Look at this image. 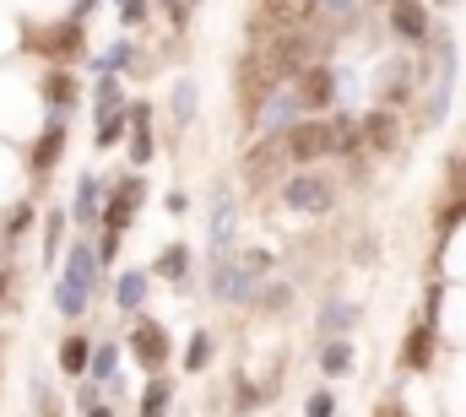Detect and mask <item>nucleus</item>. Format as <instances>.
<instances>
[{
    "label": "nucleus",
    "mask_w": 466,
    "mask_h": 417,
    "mask_svg": "<svg viewBox=\"0 0 466 417\" xmlns=\"http://www.w3.org/2000/svg\"><path fill=\"white\" fill-rule=\"evenodd\" d=\"M282 206L288 212H304V217H325L337 206V179L320 174V168H298L282 179Z\"/></svg>",
    "instance_id": "obj_5"
},
{
    "label": "nucleus",
    "mask_w": 466,
    "mask_h": 417,
    "mask_svg": "<svg viewBox=\"0 0 466 417\" xmlns=\"http://www.w3.org/2000/svg\"><path fill=\"white\" fill-rule=\"evenodd\" d=\"M455 179H466V147H461V158H455V168H450Z\"/></svg>",
    "instance_id": "obj_42"
},
{
    "label": "nucleus",
    "mask_w": 466,
    "mask_h": 417,
    "mask_svg": "<svg viewBox=\"0 0 466 417\" xmlns=\"http://www.w3.org/2000/svg\"><path fill=\"white\" fill-rule=\"evenodd\" d=\"M298 119H304V103H298V93H293V87H277L272 98H266V103L249 114L255 135H288Z\"/></svg>",
    "instance_id": "obj_6"
},
{
    "label": "nucleus",
    "mask_w": 466,
    "mask_h": 417,
    "mask_svg": "<svg viewBox=\"0 0 466 417\" xmlns=\"http://www.w3.org/2000/svg\"><path fill=\"white\" fill-rule=\"evenodd\" d=\"M353 364H358V353H353V341H347V336H337V341H325V347H320V374H325V380H347Z\"/></svg>",
    "instance_id": "obj_20"
},
{
    "label": "nucleus",
    "mask_w": 466,
    "mask_h": 417,
    "mask_svg": "<svg viewBox=\"0 0 466 417\" xmlns=\"http://www.w3.org/2000/svg\"><path fill=\"white\" fill-rule=\"evenodd\" d=\"M130 65H136V49H130V44L119 38V44L98 60V77H119V71H130Z\"/></svg>",
    "instance_id": "obj_30"
},
{
    "label": "nucleus",
    "mask_w": 466,
    "mask_h": 417,
    "mask_svg": "<svg viewBox=\"0 0 466 417\" xmlns=\"http://www.w3.org/2000/svg\"><path fill=\"white\" fill-rule=\"evenodd\" d=\"M87 380H98V385L119 380V347H114V341H103L98 353H93V369H87Z\"/></svg>",
    "instance_id": "obj_29"
},
{
    "label": "nucleus",
    "mask_w": 466,
    "mask_h": 417,
    "mask_svg": "<svg viewBox=\"0 0 466 417\" xmlns=\"http://www.w3.org/2000/svg\"><path fill=\"white\" fill-rule=\"evenodd\" d=\"M22 44H28V49H44V54H71V49L82 44V22L71 17L60 33H33V28H28V33H22Z\"/></svg>",
    "instance_id": "obj_19"
},
{
    "label": "nucleus",
    "mask_w": 466,
    "mask_h": 417,
    "mask_svg": "<svg viewBox=\"0 0 466 417\" xmlns=\"http://www.w3.org/2000/svg\"><path fill=\"white\" fill-rule=\"evenodd\" d=\"M93 288H98V249L82 239V244L65 249V271H60V288H54V309H60L65 320H82Z\"/></svg>",
    "instance_id": "obj_1"
},
{
    "label": "nucleus",
    "mask_w": 466,
    "mask_h": 417,
    "mask_svg": "<svg viewBox=\"0 0 466 417\" xmlns=\"http://www.w3.org/2000/svg\"><path fill=\"white\" fill-rule=\"evenodd\" d=\"M77 406H82V412H93V406H98V380H87V385L77 390Z\"/></svg>",
    "instance_id": "obj_40"
},
{
    "label": "nucleus",
    "mask_w": 466,
    "mask_h": 417,
    "mask_svg": "<svg viewBox=\"0 0 466 417\" xmlns=\"http://www.w3.org/2000/svg\"><path fill=\"white\" fill-rule=\"evenodd\" d=\"M93 353H98V347H93L82 331H71V336L60 341V374H65V380H87V369H93Z\"/></svg>",
    "instance_id": "obj_17"
},
{
    "label": "nucleus",
    "mask_w": 466,
    "mask_h": 417,
    "mask_svg": "<svg viewBox=\"0 0 466 417\" xmlns=\"http://www.w3.org/2000/svg\"><path fill=\"white\" fill-rule=\"evenodd\" d=\"M195 119V82H174V125Z\"/></svg>",
    "instance_id": "obj_33"
},
{
    "label": "nucleus",
    "mask_w": 466,
    "mask_h": 417,
    "mask_svg": "<svg viewBox=\"0 0 466 417\" xmlns=\"http://www.w3.org/2000/svg\"><path fill=\"white\" fill-rule=\"evenodd\" d=\"M142 195H147L142 174L119 179V184H114V195L103 200V228H109V233H125V228H130V217H136V206H142Z\"/></svg>",
    "instance_id": "obj_10"
},
{
    "label": "nucleus",
    "mask_w": 466,
    "mask_h": 417,
    "mask_svg": "<svg viewBox=\"0 0 466 417\" xmlns=\"http://www.w3.org/2000/svg\"><path fill=\"white\" fill-rule=\"evenodd\" d=\"M304 417H337V396H331V390H315V396L304 401Z\"/></svg>",
    "instance_id": "obj_35"
},
{
    "label": "nucleus",
    "mask_w": 466,
    "mask_h": 417,
    "mask_svg": "<svg viewBox=\"0 0 466 417\" xmlns=\"http://www.w3.org/2000/svg\"><path fill=\"white\" fill-rule=\"evenodd\" d=\"M293 93H298V103H304V114H320V109H337V71H331L325 60H315L309 71L293 82Z\"/></svg>",
    "instance_id": "obj_9"
},
{
    "label": "nucleus",
    "mask_w": 466,
    "mask_h": 417,
    "mask_svg": "<svg viewBox=\"0 0 466 417\" xmlns=\"http://www.w3.org/2000/svg\"><path fill=\"white\" fill-rule=\"evenodd\" d=\"M277 82H282V77L272 71V60H266V54H244V60H239V98H244L249 114L277 93Z\"/></svg>",
    "instance_id": "obj_8"
},
{
    "label": "nucleus",
    "mask_w": 466,
    "mask_h": 417,
    "mask_svg": "<svg viewBox=\"0 0 466 417\" xmlns=\"http://www.w3.org/2000/svg\"><path fill=\"white\" fill-rule=\"evenodd\" d=\"M413 93H418L413 60H385V71H380V109H402Z\"/></svg>",
    "instance_id": "obj_13"
},
{
    "label": "nucleus",
    "mask_w": 466,
    "mask_h": 417,
    "mask_svg": "<svg viewBox=\"0 0 466 417\" xmlns=\"http://www.w3.org/2000/svg\"><path fill=\"white\" fill-rule=\"evenodd\" d=\"M130 358H136L147 374H163L168 369V325H158V320H136L130 325Z\"/></svg>",
    "instance_id": "obj_7"
},
{
    "label": "nucleus",
    "mask_w": 466,
    "mask_h": 417,
    "mask_svg": "<svg viewBox=\"0 0 466 417\" xmlns=\"http://www.w3.org/2000/svg\"><path fill=\"white\" fill-rule=\"evenodd\" d=\"M168 406H174V385L163 374H152L142 390V417H168Z\"/></svg>",
    "instance_id": "obj_25"
},
{
    "label": "nucleus",
    "mask_w": 466,
    "mask_h": 417,
    "mask_svg": "<svg viewBox=\"0 0 466 417\" xmlns=\"http://www.w3.org/2000/svg\"><path fill=\"white\" fill-rule=\"evenodd\" d=\"M288 168H293V158H288L282 135H255V147H249L244 163H239V179H244L249 190H272V184L288 179Z\"/></svg>",
    "instance_id": "obj_4"
},
{
    "label": "nucleus",
    "mask_w": 466,
    "mask_h": 417,
    "mask_svg": "<svg viewBox=\"0 0 466 417\" xmlns=\"http://www.w3.org/2000/svg\"><path fill=\"white\" fill-rule=\"evenodd\" d=\"M152 103H130V163H152Z\"/></svg>",
    "instance_id": "obj_16"
},
{
    "label": "nucleus",
    "mask_w": 466,
    "mask_h": 417,
    "mask_svg": "<svg viewBox=\"0 0 466 417\" xmlns=\"http://www.w3.org/2000/svg\"><path fill=\"white\" fill-rule=\"evenodd\" d=\"M28 228H33V200H17L12 212H6V244H17Z\"/></svg>",
    "instance_id": "obj_32"
},
{
    "label": "nucleus",
    "mask_w": 466,
    "mask_h": 417,
    "mask_svg": "<svg viewBox=\"0 0 466 417\" xmlns=\"http://www.w3.org/2000/svg\"><path fill=\"white\" fill-rule=\"evenodd\" d=\"M60 152H65V125H60V114H49V125L38 130V142H33V152H28V168H33V174H49V168L60 163Z\"/></svg>",
    "instance_id": "obj_15"
},
{
    "label": "nucleus",
    "mask_w": 466,
    "mask_h": 417,
    "mask_svg": "<svg viewBox=\"0 0 466 417\" xmlns=\"http://www.w3.org/2000/svg\"><path fill=\"white\" fill-rule=\"evenodd\" d=\"M60 239H65V212H49V223H44V255L49 260L60 255Z\"/></svg>",
    "instance_id": "obj_34"
},
{
    "label": "nucleus",
    "mask_w": 466,
    "mask_h": 417,
    "mask_svg": "<svg viewBox=\"0 0 466 417\" xmlns=\"http://www.w3.org/2000/svg\"><path fill=\"white\" fill-rule=\"evenodd\" d=\"M233 217H239L233 195H217V200H212V244H217V249H233Z\"/></svg>",
    "instance_id": "obj_23"
},
{
    "label": "nucleus",
    "mask_w": 466,
    "mask_h": 417,
    "mask_svg": "<svg viewBox=\"0 0 466 417\" xmlns=\"http://www.w3.org/2000/svg\"><path fill=\"white\" fill-rule=\"evenodd\" d=\"M152 271L163 276V282H184V276H190V249H184V244H168V249L152 260Z\"/></svg>",
    "instance_id": "obj_28"
},
{
    "label": "nucleus",
    "mask_w": 466,
    "mask_h": 417,
    "mask_svg": "<svg viewBox=\"0 0 466 417\" xmlns=\"http://www.w3.org/2000/svg\"><path fill=\"white\" fill-rule=\"evenodd\" d=\"M38 87H44V98H49V109H54V114H65V109H71V103L82 98L77 77L65 71V65H54V71H44V82H38Z\"/></svg>",
    "instance_id": "obj_18"
},
{
    "label": "nucleus",
    "mask_w": 466,
    "mask_h": 417,
    "mask_svg": "<svg viewBox=\"0 0 466 417\" xmlns=\"http://www.w3.org/2000/svg\"><path fill=\"white\" fill-rule=\"evenodd\" d=\"M288 158H293V168H315V163H325V158H337V119H325V114H304L288 135Z\"/></svg>",
    "instance_id": "obj_3"
},
{
    "label": "nucleus",
    "mask_w": 466,
    "mask_h": 417,
    "mask_svg": "<svg viewBox=\"0 0 466 417\" xmlns=\"http://www.w3.org/2000/svg\"><path fill=\"white\" fill-rule=\"evenodd\" d=\"M320 12V0H260V22H266V38L282 33V28H309Z\"/></svg>",
    "instance_id": "obj_11"
},
{
    "label": "nucleus",
    "mask_w": 466,
    "mask_h": 417,
    "mask_svg": "<svg viewBox=\"0 0 466 417\" xmlns=\"http://www.w3.org/2000/svg\"><path fill=\"white\" fill-rule=\"evenodd\" d=\"M439 298H445V288L434 282V288L423 293L418 325H413L407 341H402V369H407V374H429V369H434V347H439Z\"/></svg>",
    "instance_id": "obj_2"
},
{
    "label": "nucleus",
    "mask_w": 466,
    "mask_h": 417,
    "mask_svg": "<svg viewBox=\"0 0 466 417\" xmlns=\"http://www.w3.org/2000/svg\"><path fill=\"white\" fill-rule=\"evenodd\" d=\"M439 6H455V0H439Z\"/></svg>",
    "instance_id": "obj_47"
},
{
    "label": "nucleus",
    "mask_w": 466,
    "mask_h": 417,
    "mask_svg": "<svg viewBox=\"0 0 466 417\" xmlns=\"http://www.w3.org/2000/svg\"><path fill=\"white\" fill-rule=\"evenodd\" d=\"M119 17H125V28H136L147 17V0H119Z\"/></svg>",
    "instance_id": "obj_37"
},
{
    "label": "nucleus",
    "mask_w": 466,
    "mask_h": 417,
    "mask_svg": "<svg viewBox=\"0 0 466 417\" xmlns=\"http://www.w3.org/2000/svg\"><path fill=\"white\" fill-rule=\"evenodd\" d=\"M380 417H407V412L402 406H380Z\"/></svg>",
    "instance_id": "obj_44"
},
{
    "label": "nucleus",
    "mask_w": 466,
    "mask_h": 417,
    "mask_svg": "<svg viewBox=\"0 0 466 417\" xmlns=\"http://www.w3.org/2000/svg\"><path fill=\"white\" fill-rule=\"evenodd\" d=\"M207 358H212V331H195L190 347H184V369H190V374H201Z\"/></svg>",
    "instance_id": "obj_31"
},
{
    "label": "nucleus",
    "mask_w": 466,
    "mask_h": 417,
    "mask_svg": "<svg viewBox=\"0 0 466 417\" xmlns=\"http://www.w3.org/2000/svg\"><path fill=\"white\" fill-rule=\"evenodd\" d=\"M461 217H466V195H461L455 206H445V212H439V233H450V228H455Z\"/></svg>",
    "instance_id": "obj_38"
},
{
    "label": "nucleus",
    "mask_w": 466,
    "mask_h": 417,
    "mask_svg": "<svg viewBox=\"0 0 466 417\" xmlns=\"http://www.w3.org/2000/svg\"><path fill=\"white\" fill-rule=\"evenodd\" d=\"M103 212V195H98V179L93 174H82V184H77V200H71V217L77 223H93Z\"/></svg>",
    "instance_id": "obj_24"
},
{
    "label": "nucleus",
    "mask_w": 466,
    "mask_h": 417,
    "mask_svg": "<svg viewBox=\"0 0 466 417\" xmlns=\"http://www.w3.org/2000/svg\"><path fill=\"white\" fill-rule=\"evenodd\" d=\"M114 255H119V233H109V228H103V239H98V266H109Z\"/></svg>",
    "instance_id": "obj_39"
},
{
    "label": "nucleus",
    "mask_w": 466,
    "mask_h": 417,
    "mask_svg": "<svg viewBox=\"0 0 466 417\" xmlns=\"http://www.w3.org/2000/svg\"><path fill=\"white\" fill-rule=\"evenodd\" d=\"M288 304V288L277 282V288H266V298H260V309H282Z\"/></svg>",
    "instance_id": "obj_41"
},
{
    "label": "nucleus",
    "mask_w": 466,
    "mask_h": 417,
    "mask_svg": "<svg viewBox=\"0 0 466 417\" xmlns=\"http://www.w3.org/2000/svg\"><path fill=\"white\" fill-rule=\"evenodd\" d=\"M369 6H390V0H369Z\"/></svg>",
    "instance_id": "obj_46"
},
{
    "label": "nucleus",
    "mask_w": 466,
    "mask_h": 417,
    "mask_svg": "<svg viewBox=\"0 0 466 417\" xmlns=\"http://www.w3.org/2000/svg\"><path fill=\"white\" fill-rule=\"evenodd\" d=\"M98 103H103V109L119 103V77H98Z\"/></svg>",
    "instance_id": "obj_36"
},
{
    "label": "nucleus",
    "mask_w": 466,
    "mask_h": 417,
    "mask_svg": "<svg viewBox=\"0 0 466 417\" xmlns=\"http://www.w3.org/2000/svg\"><path fill=\"white\" fill-rule=\"evenodd\" d=\"M125 130H130V109H125V103H114V109H98V147H114Z\"/></svg>",
    "instance_id": "obj_27"
},
{
    "label": "nucleus",
    "mask_w": 466,
    "mask_h": 417,
    "mask_svg": "<svg viewBox=\"0 0 466 417\" xmlns=\"http://www.w3.org/2000/svg\"><path fill=\"white\" fill-rule=\"evenodd\" d=\"M358 152H369L364 147V119L337 114V158H358Z\"/></svg>",
    "instance_id": "obj_26"
},
{
    "label": "nucleus",
    "mask_w": 466,
    "mask_h": 417,
    "mask_svg": "<svg viewBox=\"0 0 466 417\" xmlns=\"http://www.w3.org/2000/svg\"><path fill=\"white\" fill-rule=\"evenodd\" d=\"M6 293H12V276H6V271H0V298H6Z\"/></svg>",
    "instance_id": "obj_45"
},
{
    "label": "nucleus",
    "mask_w": 466,
    "mask_h": 417,
    "mask_svg": "<svg viewBox=\"0 0 466 417\" xmlns=\"http://www.w3.org/2000/svg\"><path fill=\"white\" fill-rule=\"evenodd\" d=\"M390 33L407 38V44H429V6L423 0H390Z\"/></svg>",
    "instance_id": "obj_14"
},
{
    "label": "nucleus",
    "mask_w": 466,
    "mask_h": 417,
    "mask_svg": "<svg viewBox=\"0 0 466 417\" xmlns=\"http://www.w3.org/2000/svg\"><path fill=\"white\" fill-rule=\"evenodd\" d=\"M358 320V309L353 304H342V298H325V309H320V336L325 341H337V336H347V325Z\"/></svg>",
    "instance_id": "obj_22"
},
{
    "label": "nucleus",
    "mask_w": 466,
    "mask_h": 417,
    "mask_svg": "<svg viewBox=\"0 0 466 417\" xmlns=\"http://www.w3.org/2000/svg\"><path fill=\"white\" fill-rule=\"evenodd\" d=\"M147 282H152L147 271H125L119 282H114V304H119L125 315H136V309L147 304Z\"/></svg>",
    "instance_id": "obj_21"
},
{
    "label": "nucleus",
    "mask_w": 466,
    "mask_h": 417,
    "mask_svg": "<svg viewBox=\"0 0 466 417\" xmlns=\"http://www.w3.org/2000/svg\"><path fill=\"white\" fill-rule=\"evenodd\" d=\"M364 147L374 158H390L402 147V119H396V109H369L364 114Z\"/></svg>",
    "instance_id": "obj_12"
},
{
    "label": "nucleus",
    "mask_w": 466,
    "mask_h": 417,
    "mask_svg": "<svg viewBox=\"0 0 466 417\" xmlns=\"http://www.w3.org/2000/svg\"><path fill=\"white\" fill-rule=\"evenodd\" d=\"M82 417H114V406H93V412H82Z\"/></svg>",
    "instance_id": "obj_43"
}]
</instances>
